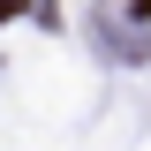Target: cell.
<instances>
[{
  "label": "cell",
  "instance_id": "6da1fadb",
  "mask_svg": "<svg viewBox=\"0 0 151 151\" xmlns=\"http://www.w3.org/2000/svg\"><path fill=\"white\" fill-rule=\"evenodd\" d=\"M15 15H30V0H0V23H15Z\"/></svg>",
  "mask_w": 151,
  "mask_h": 151
}]
</instances>
